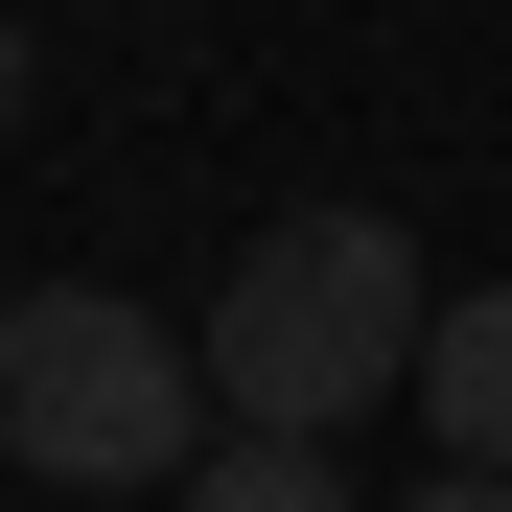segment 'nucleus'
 Instances as JSON below:
<instances>
[{"label": "nucleus", "mask_w": 512, "mask_h": 512, "mask_svg": "<svg viewBox=\"0 0 512 512\" xmlns=\"http://www.w3.org/2000/svg\"><path fill=\"white\" fill-rule=\"evenodd\" d=\"M0 140H24V0H0Z\"/></svg>", "instance_id": "obj_6"}, {"label": "nucleus", "mask_w": 512, "mask_h": 512, "mask_svg": "<svg viewBox=\"0 0 512 512\" xmlns=\"http://www.w3.org/2000/svg\"><path fill=\"white\" fill-rule=\"evenodd\" d=\"M396 512H512V466H443V489H396Z\"/></svg>", "instance_id": "obj_5"}, {"label": "nucleus", "mask_w": 512, "mask_h": 512, "mask_svg": "<svg viewBox=\"0 0 512 512\" xmlns=\"http://www.w3.org/2000/svg\"><path fill=\"white\" fill-rule=\"evenodd\" d=\"M419 419H443V466H512V280H466L419 326Z\"/></svg>", "instance_id": "obj_3"}, {"label": "nucleus", "mask_w": 512, "mask_h": 512, "mask_svg": "<svg viewBox=\"0 0 512 512\" xmlns=\"http://www.w3.org/2000/svg\"><path fill=\"white\" fill-rule=\"evenodd\" d=\"M187 512H350V466H326V443H210Z\"/></svg>", "instance_id": "obj_4"}, {"label": "nucleus", "mask_w": 512, "mask_h": 512, "mask_svg": "<svg viewBox=\"0 0 512 512\" xmlns=\"http://www.w3.org/2000/svg\"><path fill=\"white\" fill-rule=\"evenodd\" d=\"M419 326H443V280H419V233L396 210H256V256L210 280V396H233V443H326V419H373L419 396Z\"/></svg>", "instance_id": "obj_1"}, {"label": "nucleus", "mask_w": 512, "mask_h": 512, "mask_svg": "<svg viewBox=\"0 0 512 512\" xmlns=\"http://www.w3.org/2000/svg\"><path fill=\"white\" fill-rule=\"evenodd\" d=\"M0 466L47 489H187L210 466V350L117 280H24L0 303Z\"/></svg>", "instance_id": "obj_2"}]
</instances>
